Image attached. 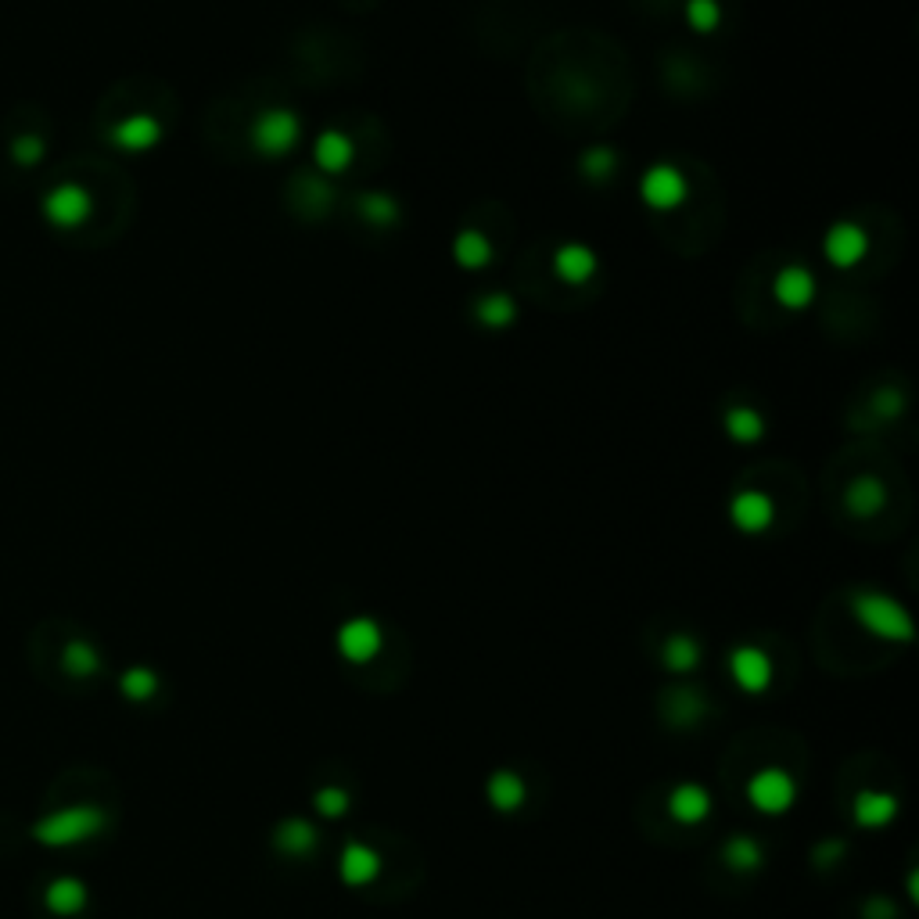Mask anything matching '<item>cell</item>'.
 Masks as SVG:
<instances>
[{
    "label": "cell",
    "instance_id": "cell-27",
    "mask_svg": "<svg viewBox=\"0 0 919 919\" xmlns=\"http://www.w3.org/2000/svg\"><path fill=\"white\" fill-rule=\"evenodd\" d=\"M475 316H478V324H486V327H492V331H500V327L514 324L517 305L506 299V294H486V299H478Z\"/></svg>",
    "mask_w": 919,
    "mask_h": 919
},
{
    "label": "cell",
    "instance_id": "cell-29",
    "mask_svg": "<svg viewBox=\"0 0 919 919\" xmlns=\"http://www.w3.org/2000/svg\"><path fill=\"white\" fill-rule=\"evenodd\" d=\"M360 216L370 219L374 227H388V223L399 219V205H395V198L367 191V194H360Z\"/></svg>",
    "mask_w": 919,
    "mask_h": 919
},
{
    "label": "cell",
    "instance_id": "cell-34",
    "mask_svg": "<svg viewBox=\"0 0 919 919\" xmlns=\"http://www.w3.org/2000/svg\"><path fill=\"white\" fill-rule=\"evenodd\" d=\"M668 715L676 718V722H697V718L704 715V701L697 697V693L679 690V693H676V701H671Z\"/></svg>",
    "mask_w": 919,
    "mask_h": 919
},
{
    "label": "cell",
    "instance_id": "cell-35",
    "mask_svg": "<svg viewBox=\"0 0 919 919\" xmlns=\"http://www.w3.org/2000/svg\"><path fill=\"white\" fill-rule=\"evenodd\" d=\"M841 855H844V841H836V844H822V852L816 855V863H819V866H830V863L836 866V858H841Z\"/></svg>",
    "mask_w": 919,
    "mask_h": 919
},
{
    "label": "cell",
    "instance_id": "cell-19",
    "mask_svg": "<svg viewBox=\"0 0 919 919\" xmlns=\"http://www.w3.org/2000/svg\"><path fill=\"white\" fill-rule=\"evenodd\" d=\"M43 902L54 916H79L87 909V883L76 877H58L47 883Z\"/></svg>",
    "mask_w": 919,
    "mask_h": 919
},
{
    "label": "cell",
    "instance_id": "cell-5",
    "mask_svg": "<svg viewBox=\"0 0 919 919\" xmlns=\"http://www.w3.org/2000/svg\"><path fill=\"white\" fill-rule=\"evenodd\" d=\"M93 198L79 184H58L43 198V219L58 230H79L90 219Z\"/></svg>",
    "mask_w": 919,
    "mask_h": 919
},
{
    "label": "cell",
    "instance_id": "cell-6",
    "mask_svg": "<svg viewBox=\"0 0 919 919\" xmlns=\"http://www.w3.org/2000/svg\"><path fill=\"white\" fill-rule=\"evenodd\" d=\"M640 198L646 209L654 212H671L687 202V176L668 162H657L640 176Z\"/></svg>",
    "mask_w": 919,
    "mask_h": 919
},
{
    "label": "cell",
    "instance_id": "cell-33",
    "mask_svg": "<svg viewBox=\"0 0 919 919\" xmlns=\"http://www.w3.org/2000/svg\"><path fill=\"white\" fill-rule=\"evenodd\" d=\"M722 22V8L715 0H687V26L697 33H712Z\"/></svg>",
    "mask_w": 919,
    "mask_h": 919
},
{
    "label": "cell",
    "instance_id": "cell-24",
    "mask_svg": "<svg viewBox=\"0 0 919 919\" xmlns=\"http://www.w3.org/2000/svg\"><path fill=\"white\" fill-rule=\"evenodd\" d=\"M453 259L464 269H486L492 263V241L481 230H460L453 241Z\"/></svg>",
    "mask_w": 919,
    "mask_h": 919
},
{
    "label": "cell",
    "instance_id": "cell-7",
    "mask_svg": "<svg viewBox=\"0 0 919 919\" xmlns=\"http://www.w3.org/2000/svg\"><path fill=\"white\" fill-rule=\"evenodd\" d=\"M385 646V632L374 618H352L338 629V654L345 657L349 665H367L381 654Z\"/></svg>",
    "mask_w": 919,
    "mask_h": 919
},
{
    "label": "cell",
    "instance_id": "cell-8",
    "mask_svg": "<svg viewBox=\"0 0 919 919\" xmlns=\"http://www.w3.org/2000/svg\"><path fill=\"white\" fill-rule=\"evenodd\" d=\"M729 676L744 693H765L772 687V662L761 646L740 643L733 654H729Z\"/></svg>",
    "mask_w": 919,
    "mask_h": 919
},
{
    "label": "cell",
    "instance_id": "cell-32",
    "mask_svg": "<svg viewBox=\"0 0 919 919\" xmlns=\"http://www.w3.org/2000/svg\"><path fill=\"white\" fill-rule=\"evenodd\" d=\"M313 808L320 811L324 819H341V816H349L352 797L349 791H341V786H324V791L313 794Z\"/></svg>",
    "mask_w": 919,
    "mask_h": 919
},
{
    "label": "cell",
    "instance_id": "cell-10",
    "mask_svg": "<svg viewBox=\"0 0 919 919\" xmlns=\"http://www.w3.org/2000/svg\"><path fill=\"white\" fill-rule=\"evenodd\" d=\"M729 521H733L744 536H761L765 528L776 521V503L758 489H744V492H737L733 503H729Z\"/></svg>",
    "mask_w": 919,
    "mask_h": 919
},
{
    "label": "cell",
    "instance_id": "cell-28",
    "mask_svg": "<svg viewBox=\"0 0 919 919\" xmlns=\"http://www.w3.org/2000/svg\"><path fill=\"white\" fill-rule=\"evenodd\" d=\"M119 690H123V697L126 701H137V704H144L151 701L159 693V676L151 668H129L123 671V679H119Z\"/></svg>",
    "mask_w": 919,
    "mask_h": 919
},
{
    "label": "cell",
    "instance_id": "cell-12",
    "mask_svg": "<svg viewBox=\"0 0 919 919\" xmlns=\"http://www.w3.org/2000/svg\"><path fill=\"white\" fill-rule=\"evenodd\" d=\"M109 140L119 151H151L162 140V126H159L155 115L137 112V115H126V119L115 123L109 129Z\"/></svg>",
    "mask_w": 919,
    "mask_h": 919
},
{
    "label": "cell",
    "instance_id": "cell-9",
    "mask_svg": "<svg viewBox=\"0 0 919 919\" xmlns=\"http://www.w3.org/2000/svg\"><path fill=\"white\" fill-rule=\"evenodd\" d=\"M822 252H827V263L836 269H852L866 259L869 252V238L858 223H836V227L827 230V241H822Z\"/></svg>",
    "mask_w": 919,
    "mask_h": 919
},
{
    "label": "cell",
    "instance_id": "cell-17",
    "mask_svg": "<svg viewBox=\"0 0 919 919\" xmlns=\"http://www.w3.org/2000/svg\"><path fill=\"white\" fill-rule=\"evenodd\" d=\"M352 155H356V148H352L349 134H341V129H324L320 137H316L313 144V162L316 169L324 173H345L352 166Z\"/></svg>",
    "mask_w": 919,
    "mask_h": 919
},
{
    "label": "cell",
    "instance_id": "cell-20",
    "mask_svg": "<svg viewBox=\"0 0 919 919\" xmlns=\"http://www.w3.org/2000/svg\"><path fill=\"white\" fill-rule=\"evenodd\" d=\"M883 503H887V489H883V481L873 475H858L852 486L844 489V506L855 517H873L883 511Z\"/></svg>",
    "mask_w": 919,
    "mask_h": 919
},
{
    "label": "cell",
    "instance_id": "cell-3",
    "mask_svg": "<svg viewBox=\"0 0 919 919\" xmlns=\"http://www.w3.org/2000/svg\"><path fill=\"white\" fill-rule=\"evenodd\" d=\"M302 137V119L291 109H266L252 123V148L263 159H280L294 151Z\"/></svg>",
    "mask_w": 919,
    "mask_h": 919
},
{
    "label": "cell",
    "instance_id": "cell-23",
    "mask_svg": "<svg viewBox=\"0 0 919 919\" xmlns=\"http://www.w3.org/2000/svg\"><path fill=\"white\" fill-rule=\"evenodd\" d=\"M722 858H726V866L733 869V873H758L761 863H765V852H761V844L754 841V836L737 833V836H729V841H726Z\"/></svg>",
    "mask_w": 919,
    "mask_h": 919
},
{
    "label": "cell",
    "instance_id": "cell-30",
    "mask_svg": "<svg viewBox=\"0 0 919 919\" xmlns=\"http://www.w3.org/2000/svg\"><path fill=\"white\" fill-rule=\"evenodd\" d=\"M8 155H11V162H15V166L33 169V166H40V162H43L47 144H43V137H37V134H22V137L11 140Z\"/></svg>",
    "mask_w": 919,
    "mask_h": 919
},
{
    "label": "cell",
    "instance_id": "cell-21",
    "mask_svg": "<svg viewBox=\"0 0 919 919\" xmlns=\"http://www.w3.org/2000/svg\"><path fill=\"white\" fill-rule=\"evenodd\" d=\"M320 844V836H316V827L310 819H285L280 827L274 830V847L280 855H291V858H302L310 855L313 847Z\"/></svg>",
    "mask_w": 919,
    "mask_h": 919
},
{
    "label": "cell",
    "instance_id": "cell-2",
    "mask_svg": "<svg viewBox=\"0 0 919 919\" xmlns=\"http://www.w3.org/2000/svg\"><path fill=\"white\" fill-rule=\"evenodd\" d=\"M104 827H109V816L98 805H73L62 811H51L43 816L37 827H33V841L43 847H73V844H87L93 841Z\"/></svg>",
    "mask_w": 919,
    "mask_h": 919
},
{
    "label": "cell",
    "instance_id": "cell-13",
    "mask_svg": "<svg viewBox=\"0 0 919 919\" xmlns=\"http://www.w3.org/2000/svg\"><path fill=\"white\" fill-rule=\"evenodd\" d=\"M772 294L783 310H808L816 302V277L805 266H783L772 280Z\"/></svg>",
    "mask_w": 919,
    "mask_h": 919
},
{
    "label": "cell",
    "instance_id": "cell-15",
    "mask_svg": "<svg viewBox=\"0 0 919 919\" xmlns=\"http://www.w3.org/2000/svg\"><path fill=\"white\" fill-rule=\"evenodd\" d=\"M668 816L679 822V827H697L712 816V794L704 791L701 783H679L676 791L668 794Z\"/></svg>",
    "mask_w": 919,
    "mask_h": 919
},
{
    "label": "cell",
    "instance_id": "cell-31",
    "mask_svg": "<svg viewBox=\"0 0 919 919\" xmlns=\"http://www.w3.org/2000/svg\"><path fill=\"white\" fill-rule=\"evenodd\" d=\"M618 166V159H615V151L610 148H589L586 155L579 159V169L586 180H593V184H604L610 173H615Z\"/></svg>",
    "mask_w": 919,
    "mask_h": 919
},
{
    "label": "cell",
    "instance_id": "cell-36",
    "mask_svg": "<svg viewBox=\"0 0 919 919\" xmlns=\"http://www.w3.org/2000/svg\"><path fill=\"white\" fill-rule=\"evenodd\" d=\"M866 916H869V919H891V916H894V905H887L883 898H873V902L866 905Z\"/></svg>",
    "mask_w": 919,
    "mask_h": 919
},
{
    "label": "cell",
    "instance_id": "cell-26",
    "mask_svg": "<svg viewBox=\"0 0 919 919\" xmlns=\"http://www.w3.org/2000/svg\"><path fill=\"white\" fill-rule=\"evenodd\" d=\"M62 668L73 679H90L101 671V654L93 651L87 640H73V643H65V651H62Z\"/></svg>",
    "mask_w": 919,
    "mask_h": 919
},
{
    "label": "cell",
    "instance_id": "cell-22",
    "mask_svg": "<svg viewBox=\"0 0 919 919\" xmlns=\"http://www.w3.org/2000/svg\"><path fill=\"white\" fill-rule=\"evenodd\" d=\"M701 643L693 640L690 632H676V635H668V643H665V651H662V662L668 671H676V676H690V671H697L701 668Z\"/></svg>",
    "mask_w": 919,
    "mask_h": 919
},
{
    "label": "cell",
    "instance_id": "cell-1",
    "mask_svg": "<svg viewBox=\"0 0 919 919\" xmlns=\"http://www.w3.org/2000/svg\"><path fill=\"white\" fill-rule=\"evenodd\" d=\"M852 615L869 635L887 643H912V618L898 600L887 593H877V589H863V593H852Z\"/></svg>",
    "mask_w": 919,
    "mask_h": 919
},
{
    "label": "cell",
    "instance_id": "cell-11",
    "mask_svg": "<svg viewBox=\"0 0 919 919\" xmlns=\"http://www.w3.org/2000/svg\"><path fill=\"white\" fill-rule=\"evenodd\" d=\"M381 866H385L381 855H377L370 844H360V841L345 844L338 855V877L345 880L349 887H367V883L381 877Z\"/></svg>",
    "mask_w": 919,
    "mask_h": 919
},
{
    "label": "cell",
    "instance_id": "cell-18",
    "mask_svg": "<svg viewBox=\"0 0 919 919\" xmlns=\"http://www.w3.org/2000/svg\"><path fill=\"white\" fill-rule=\"evenodd\" d=\"M486 797H489V805L503 811V816H511V811H521L525 808V801H528V786L525 780L517 772L511 769H500V772H492L489 776V783H486Z\"/></svg>",
    "mask_w": 919,
    "mask_h": 919
},
{
    "label": "cell",
    "instance_id": "cell-16",
    "mask_svg": "<svg viewBox=\"0 0 919 919\" xmlns=\"http://www.w3.org/2000/svg\"><path fill=\"white\" fill-rule=\"evenodd\" d=\"M898 816V797L887 791H858L855 805H852V819L855 827L863 830H883L887 822H894Z\"/></svg>",
    "mask_w": 919,
    "mask_h": 919
},
{
    "label": "cell",
    "instance_id": "cell-14",
    "mask_svg": "<svg viewBox=\"0 0 919 919\" xmlns=\"http://www.w3.org/2000/svg\"><path fill=\"white\" fill-rule=\"evenodd\" d=\"M553 274H557L564 285H586L596 274V252L582 241H568L553 252Z\"/></svg>",
    "mask_w": 919,
    "mask_h": 919
},
{
    "label": "cell",
    "instance_id": "cell-25",
    "mask_svg": "<svg viewBox=\"0 0 919 919\" xmlns=\"http://www.w3.org/2000/svg\"><path fill=\"white\" fill-rule=\"evenodd\" d=\"M726 435L740 445H754L765 435V417L754 406H733L726 410Z\"/></svg>",
    "mask_w": 919,
    "mask_h": 919
},
{
    "label": "cell",
    "instance_id": "cell-4",
    "mask_svg": "<svg viewBox=\"0 0 919 919\" xmlns=\"http://www.w3.org/2000/svg\"><path fill=\"white\" fill-rule=\"evenodd\" d=\"M747 801L761 816H783L794 808L797 801V783L794 776L780 769V765H765L747 780Z\"/></svg>",
    "mask_w": 919,
    "mask_h": 919
}]
</instances>
